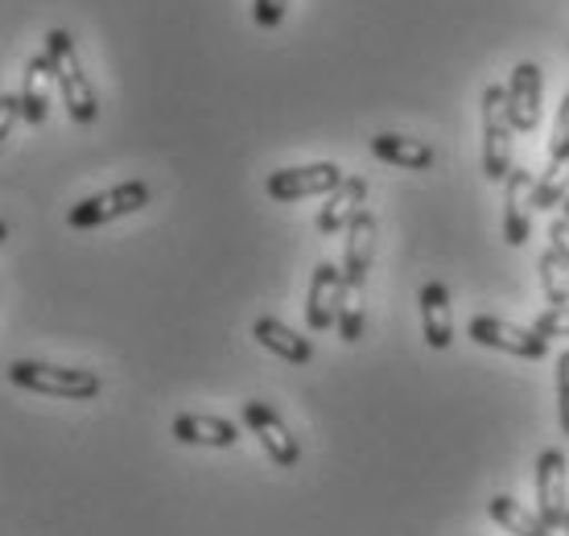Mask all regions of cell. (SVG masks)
<instances>
[{
	"mask_svg": "<svg viewBox=\"0 0 569 536\" xmlns=\"http://www.w3.org/2000/svg\"><path fill=\"white\" fill-rule=\"evenodd\" d=\"M144 202H149V186L120 182V186H112V190H100V195L74 202L71 211H67V227H74V231H91V227L116 224V219H124V215H137Z\"/></svg>",
	"mask_w": 569,
	"mask_h": 536,
	"instance_id": "cell-4",
	"label": "cell"
},
{
	"mask_svg": "<svg viewBox=\"0 0 569 536\" xmlns=\"http://www.w3.org/2000/svg\"><path fill=\"white\" fill-rule=\"evenodd\" d=\"M363 289H347L342 294V306H339V339L342 343H359L363 339V301H359Z\"/></svg>",
	"mask_w": 569,
	"mask_h": 536,
	"instance_id": "cell-22",
	"label": "cell"
},
{
	"mask_svg": "<svg viewBox=\"0 0 569 536\" xmlns=\"http://www.w3.org/2000/svg\"><path fill=\"white\" fill-rule=\"evenodd\" d=\"M566 149H569V91L561 96V108H557V125H553V137H549V157L566 153Z\"/></svg>",
	"mask_w": 569,
	"mask_h": 536,
	"instance_id": "cell-26",
	"label": "cell"
},
{
	"mask_svg": "<svg viewBox=\"0 0 569 536\" xmlns=\"http://www.w3.org/2000/svg\"><path fill=\"white\" fill-rule=\"evenodd\" d=\"M347 173L335 161H310V166H289V170H272L264 182V195L272 202H298V198L330 195Z\"/></svg>",
	"mask_w": 569,
	"mask_h": 536,
	"instance_id": "cell-5",
	"label": "cell"
},
{
	"mask_svg": "<svg viewBox=\"0 0 569 536\" xmlns=\"http://www.w3.org/2000/svg\"><path fill=\"white\" fill-rule=\"evenodd\" d=\"M532 173L525 166H512L503 178V240L512 248H525L532 236Z\"/></svg>",
	"mask_w": 569,
	"mask_h": 536,
	"instance_id": "cell-10",
	"label": "cell"
},
{
	"mask_svg": "<svg viewBox=\"0 0 569 536\" xmlns=\"http://www.w3.org/2000/svg\"><path fill=\"white\" fill-rule=\"evenodd\" d=\"M243 425L257 434V441L264 446L272 466H298L301 446H298V438L289 434V425L277 417L272 405H264V400H248V405H243Z\"/></svg>",
	"mask_w": 569,
	"mask_h": 536,
	"instance_id": "cell-8",
	"label": "cell"
},
{
	"mask_svg": "<svg viewBox=\"0 0 569 536\" xmlns=\"http://www.w3.org/2000/svg\"><path fill=\"white\" fill-rule=\"evenodd\" d=\"M46 58L54 67V87L62 91V108L74 125H96L100 120V96L87 79L83 62H79V46L67 29H50L46 33Z\"/></svg>",
	"mask_w": 569,
	"mask_h": 536,
	"instance_id": "cell-1",
	"label": "cell"
},
{
	"mask_svg": "<svg viewBox=\"0 0 569 536\" xmlns=\"http://www.w3.org/2000/svg\"><path fill=\"white\" fill-rule=\"evenodd\" d=\"M170 434L182 446H211V450H228L240 441V429L228 417H211V413H182L173 417Z\"/></svg>",
	"mask_w": 569,
	"mask_h": 536,
	"instance_id": "cell-13",
	"label": "cell"
},
{
	"mask_svg": "<svg viewBox=\"0 0 569 536\" xmlns=\"http://www.w3.org/2000/svg\"><path fill=\"white\" fill-rule=\"evenodd\" d=\"M50 83H54V67H50V58L33 54L26 62V79H21V120H29V125H42L46 112H50Z\"/></svg>",
	"mask_w": 569,
	"mask_h": 536,
	"instance_id": "cell-17",
	"label": "cell"
},
{
	"mask_svg": "<svg viewBox=\"0 0 569 536\" xmlns=\"http://www.w3.org/2000/svg\"><path fill=\"white\" fill-rule=\"evenodd\" d=\"M342 294H347V281H342V265H313L310 277V297H306V326L310 330H330L339 322V306Z\"/></svg>",
	"mask_w": 569,
	"mask_h": 536,
	"instance_id": "cell-9",
	"label": "cell"
},
{
	"mask_svg": "<svg viewBox=\"0 0 569 536\" xmlns=\"http://www.w3.org/2000/svg\"><path fill=\"white\" fill-rule=\"evenodd\" d=\"M421 330L433 351H446L455 343V314H450V289L441 281L421 285Z\"/></svg>",
	"mask_w": 569,
	"mask_h": 536,
	"instance_id": "cell-15",
	"label": "cell"
},
{
	"mask_svg": "<svg viewBox=\"0 0 569 536\" xmlns=\"http://www.w3.org/2000/svg\"><path fill=\"white\" fill-rule=\"evenodd\" d=\"M541 91H545L541 67L525 58L512 71V79H508V112H512L516 132H532V128L541 125Z\"/></svg>",
	"mask_w": 569,
	"mask_h": 536,
	"instance_id": "cell-11",
	"label": "cell"
},
{
	"mask_svg": "<svg viewBox=\"0 0 569 536\" xmlns=\"http://www.w3.org/2000/svg\"><path fill=\"white\" fill-rule=\"evenodd\" d=\"M549 248H553L557 260L569 268V224L566 219H553V227H549Z\"/></svg>",
	"mask_w": 569,
	"mask_h": 536,
	"instance_id": "cell-28",
	"label": "cell"
},
{
	"mask_svg": "<svg viewBox=\"0 0 569 536\" xmlns=\"http://www.w3.org/2000/svg\"><path fill=\"white\" fill-rule=\"evenodd\" d=\"M9 240V224H4V219H0V244Z\"/></svg>",
	"mask_w": 569,
	"mask_h": 536,
	"instance_id": "cell-29",
	"label": "cell"
},
{
	"mask_svg": "<svg viewBox=\"0 0 569 536\" xmlns=\"http://www.w3.org/2000/svg\"><path fill=\"white\" fill-rule=\"evenodd\" d=\"M561 533H566V536H569V516H566V524H561Z\"/></svg>",
	"mask_w": 569,
	"mask_h": 536,
	"instance_id": "cell-31",
	"label": "cell"
},
{
	"mask_svg": "<svg viewBox=\"0 0 569 536\" xmlns=\"http://www.w3.org/2000/svg\"><path fill=\"white\" fill-rule=\"evenodd\" d=\"M371 260H376V215L363 207L347 227V252H342V281H347V289L368 285Z\"/></svg>",
	"mask_w": 569,
	"mask_h": 536,
	"instance_id": "cell-12",
	"label": "cell"
},
{
	"mask_svg": "<svg viewBox=\"0 0 569 536\" xmlns=\"http://www.w3.org/2000/svg\"><path fill=\"white\" fill-rule=\"evenodd\" d=\"M557 421H561V434L569 438V351L557 359Z\"/></svg>",
	"mask_w": 569,
	"mask_h": 536,
	"instance_id": "cell-24",
	"label": "cell"
},
{
	"mask_svg": "<svg viewBox=\"0 0 569 536\" xmlns=\"http://www.w3.org/2000/svg\"><path fill=\"white\" fill-rule=\"evenodd\" d=\"M17 120H21V96H0V141L13 132Z\"/></svg>",
	"mask_w": 569,
	"mask_h": 536,
	"instance_id": "cell-27",
	"label": "cell"
},
{
	"mask_svg": "<svg viewBox=\"0 0 569 536\" xmlns=\"http://www.w3.org/2000/svg\"><path fill=\"white\" fill-rule=\"evenodd\" d=\"M487 512H491V520H496L503 533H512V536H557L553 524H545L537 512L520 508L512 495H491V499H487Z\"/></svg>",
	"mask_w": 569,
	"mask_h": 536,
	"instance_id": "cell-19",
	"label": "cell"
},
{
	"mask_svg": "<svg viewBox=\"0 0 569 536\" xmlns=\"http://www.w3.org/2000/svg\"><path fill=\"white\" fill-rule=\"evenodd\" d=\"M566 195H569V149L566 153L549 157V170L541 173V182L532 186V207H537V211L561 207V198Z\"/></svg>",
	"mask_w": 569,
	"mask_h": 536,
	"instance_id": "cell-20",
	"label": "cell"
},
{
	"mask_svg": "<svg viewBox=\"0 0 569 536\" xmlns=\"http://www.w3.org/2000/svg\"><path fill=\"white\" fill-rule=\"evenodd\" d=\"M516 125L508 112V87L491 83L483 91V173L491 182H503L508 170L516 166L512 157Z\"/></svg>",
	"mask_w": 569,
	"mask_h": 536,
	"instance_id": "cell-3",
	"label": "cell"
},
{
	"mask_svg": "<svg viewBox=\"0 0 569 536\" xmlns=\"http://www.w3.org/2000/svg\"><path fill=\"white\" fill-rule=\"evenodd\" d=\"M363 198H368V182H363V178H342V182L327 195V207L318 211L313 227H318L322 236H339V231H347L351 219L363 211Z\"/></svg>",
	"mask_w": 569,
	"mask_h": 536,
	"instance_id": "cell-14",
	"label": "cell"
},
{
	"mask_svg": "<svg viewBox=\"0 0 569 536\" xmlns=\"http://www.w3.org/2000/svg\"><path fill=\"white\" fill-rule=\"evenodd\" d=\"M561 207H566V224H569V195H566V198H561Z\"/></svg>",
	"mask_w": 569,
	"mask_h": 536,
	"instance_id": "cell-30",
	"label": "cell"
},
{
	"mask_svg": "<svg viewBox=\"0 0 569 536\" xmlns=\"http://www.w3.org/2000/svg\"><path fill=\"white\" fill-rule=\"evenodd\" d=\"M284 9H289V0H252V21L260 29H277L284 21Z\"/></svg>",
	"mask_w": 569,
	"mask_h": 536,
	"instance_id": "cell-25",
	"label": "cell"
},
{
	"mask_svg": "<svg viewBox=\"0 0 569 536\" xmlns=\"http://www.w3.org/2000/svg\"><path fill=\"white\" fill-rule=\"evenodd\" d=\"M371 153L388 161V166H400V170H433V145L421 141V137H400V132H380L371 137Z\"/></svg>",
	"mask_w": 569,
	"mask_h": 536,
	"instance_id": "cell-16",
	"label": "cell"
},
{
	"mask_svg": "<svg viewBox=\"0 0 569 536\" xmlns=\"http://www.w3.org/2000/svg\"><path fill=\"white\" fill-rule=\"evenodd\" d=\"M537 516L545 524H553L557 533L569 516V475L561 450H541V458H537Z\"/></svg>",
	"mask_w": 569,
	"mask_h": 536,
	"instance_id": "cell-7",
	"label": "cell"
},
{
	"mask_svg": "<svg viewBox=\"0 0 569 536\" xmlns=\"http://www.w3.org/2000/svg\"><path fill=\"white\" fill-rule=\"evenodd\" d=\"M252 335H257L260 347H269L272 355H281L284 364H310L313 359V343L298 330H289L281 318H257L252 322Z\"/></svg>",
	"mask_w": 569,
	"mask_h": 536,
	"instance_id": "cell-18",
	"label": "cell"
},
{
	"mask_svg": "<svg viewBox=\"0 0 569 536\" xmlns=\"http://www.w3.org/2000/svg\"><path fill=\"white\" fill-rule=\"evenodd\" d=\"M467 335L479 347H491V351H508L516 359H545L549 355V339L537 335V330H525L516 322H503V318H491V314H479L470 318Z\"/></svg>",
	"mask_w": 569,
	"mask_h": 536,
	"instance_id": "cell-6",
	"label": "cell"
},
{
	"mask_svg": "<svg viewBox=\"0 0 569 536\" xmlns=\"http://www.w3.org/2000/svg\"><path fill=\"white\" fill-rule=\"evenodd\" d=\"M9 380L17 388H29L38 396H58V400H96L103 380L87 367H58L42 359H17L9 364Z\"/></svg>",
	"mask_w": 569,
	"mask_h": 536,
	"instance_id": "cell-2",
	"label": "cell"
},
{
	"mask_svg": "<svg viewBox=\"0 0 569 536\" xmlns=\"http://www.w3.org/2000/svg\"><path fill=\"white\" fill-rule=\"evenodd\" d=\"M537 272H541L545 301H553V306H569V268L557 260L553 248H545V252H541V260H537Z\"/></svg>",
	"mask_w": 569,
	"mask_h": 536,
	"instance_id": "cell-21",
	"label": "cell"
},
{
	"mask_svg": "<svg viewBox=\"0 0 569 536\" xmlns=\"http://www.w3.org/2000/svg\"><path fill=\"white\" fill-rule=\"evenodd\" d=\"M532 330L545 335V339H553V335H569V306H549L545 314H537Z\"/></svg>",
	"mask_w": 569,
	"mask_h": 536,
	"instance_id": "cell-23",
	"label": "cell"
}]
</instances>
